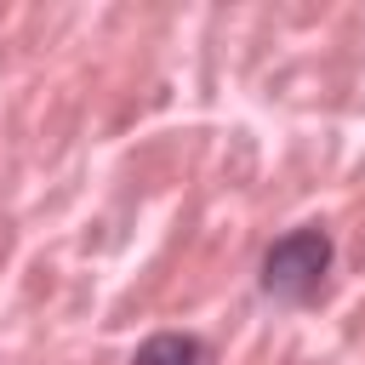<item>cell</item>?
Wrapping results in <instances>:
<instances>
[{
    "instance_id": "1",
    "label": "cell",
    "mask_w": 365,
    "mask_h": 365,
    "mask_svg": "<svg viewBox=\"0 0 365 365\" xmlns=\"http://www.w3.org/2000/svg\"><path fill=\"white\" fill-rule=\"evenodd\" d=\"M325 274H331V234L319 222H302L262 251V297L274 302H308L325 285Z\"/></svg>"
},
{
    "instance_id": "2",
    "label": "cell",
    "mask_w": 365,
    "mask_h": 365,
    "mask_svg": "<svg viewBox=\"0 0 365 365\" xmlns=\"http://www.w3.org/2000/svg\"><path fill=\"white\" fill-rule=\"evenodd\" d=\"M131 365H217V354H211V342L194 336V331H154V336L131 354Z\"/></svg>"
}]
</instances>
